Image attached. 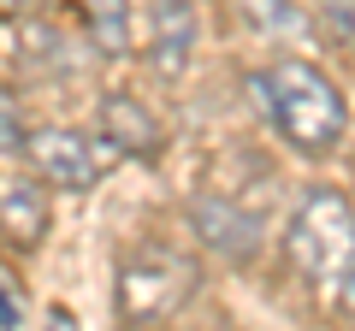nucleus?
Listing matches in <instances>:
<instances>
[{"label": "nucleus", "mask_w": 355, "mask_h": 331, "mask_svg": "<svg viewBox=\"0 0 355 331\" xmlns=\"http://www.w3.org/2000/svg\"><path fill=\"white\" fill-rule=\"evenodd\" d=\"M249 89L266 101V113H272V125H279V136L291 142L296 154H331L343 142V130H349V107H343L338 83H331L320 65L308 60H279L266 65L261 77H249Z\"/></svg>", "instance_id": "obj_1"}, {"label": "nucleus", "mask_w": 355, "mask_h": 331, "mask_svg": "<svg viewBox=\"0 0 355 331\" xmlns=\"http://www.w3.org/2000/svg\"><path fill=\"white\" fill-rule=\"evenodd\" d=\"M284 260L302 284L338 290L355 267V207L343 190H308L284 231Z\"/></svg>", "instance_id": "obj_2"}, {"label": "nucleus", "mask_w": 355, "mask_h": 331, "mask_svg": "<svg viewBox=\"0 0 355 331\" xmlns=\"http://www.w3.org/2000/svg\"><path fill=\"white\" fill-rule=\"evenodd\" d=\"M202 284V267L190 255H178L166 242H137L125 260H119V278H113V307H119V325L125 331H148L160 319H172L178 307L196 296Z\"/></svg>", "instance_id": "obj_3"}, {"label": "nucleus", "mask_w": 355, "mask_h": 331, "mask_svg": "<svg viewBox=\"0 0 355 331\" xmlns=\"http://www.w3.org/2000/svg\"><path fill=\"white\" fill-rule=\"evenodd\" d=\"M113 160H125V154L101 148V142H89L83 130H65V125H48V130L30 136V166H36V178L53 184V190H71V195L95 190Z\"/></svg>", "instance_id": "obj_4"}, {"label": "nucleus", "mask_w": 355, "mask_h": 331, "mask_svg": "<svg viewBox=\"0 0 355 331\" xmlns=\"http://www.w3.org/2000/svg\"><path fill=\"white\" fill-rule=\"evenodd\" d=\"M184 213H190L196 237H202L214 255H225V260H249L254 249H261V213L243 207V202H231V195H219V190L190 195Z\"/></svg>", "instance_id": "obj_5"}, {"label": "nucleus", "mask_w": 355, "mask_h": 331, "mask_svg": "<svg viewBox=\"0 0 355 331\" xmlns=\"http://www.w3.org/2000/svg\"><path fill=\"white\" fill-rule=\"evenodd\" d=\"M101 136H107V148H119V154H130V160H160L166 154V130H160V118L148 113V107L137 101V95H101Z\"/></svg>", "instance_id": "obj_6"}, {"label": "nucleus", "mask_w": 355, "mask_h": 331, "mask_svg": "<svg viewBox=\"0 0 355 331\" xmlns=\"http://www.w3.org/2000/svg\"><path fill=\"white\" fill-rule=\"evenodd\" d=\"M196 48V6L190 0H154V42H148V65L154 77H184Z\"/></svg>", "instance_id": "obj_7"}, {"label": "nucleus", "mask_w": 355, "mask_h": 331, "mask_svg": "<svg viewBox=\"0 0 355 331\" xmlns=\"http://www.w3.org/2000/svg\"><path fill=\"white\" fill-rule=\"evenodd\" d=\"M0 219H6V242L30 249V242H42V231H48V202H42V190L30 178H6V190H0Z\"/></svg>", "instance_id": "obj_8"}, {"label": "nucleus", "mask_w": 355, "mask_h": 331, "mask_svg": "<svg viewBox=\"0 0 355 331\" xmlns=\"http://www.w3.org/2000/svg\"><path fill=\"white\" fill-rule=\"evenodd\" d=\"M89 36H95V53L125 60L130 53V0H89Z\"/></svg>", "instance_id": "obj_9"}, {"label": "nucleus", "mask_w": 355, "mask_h": 331, "mask_svg": "<svg viewBox=\"0 0 355 331\" xmlns=\"http://www.w3.org/2000/svg\"><path fill=\"white\" fill-rule=\"evenodd\" d=\"M243 12V24L249 30H261V36H302L308 30V18L296 12L291 0H231Z\"/></svg>", "instance_id": "obj_10"}, {"label": "nucleus", "mask_w": 355, "mask_h": 331, "mask_svg": "<svg viewBox=\"0 0 355 331\" xmlns=\"http://www.w3.org/2000/svg\"><path fill=\"white\" fill-rule=\"evenodd\" d=\"M314 30L331 48H355V0H314Z\"/></svg>", "instance_id": "obj_11"}, {"label": "nucleus", "mask_w": 355, "mask_h": 331, "mask_svg": "<svg viewBox=\"0 0 355 331\" xmlns=\"http://www.w3.org/2000/svg\"><path fill=\"white\" fill-rule=\"evenodd\" d=\"M0 296H6V331H18V325H24V296H18V278H12V272L0 278Z\"/></svg>", "instance_id": "obj_12"}, {"label": "nucleus", "mask_w": 355, "mask_h": 331, "mask_svg": "<svg viewBox=\"0 0 355 331\" xmlns=\"http://www.w3.org/2000/svg\"><path fill=\"white\" fill-rule=\"evenodd\" d=\"M338 319H343V325L355 331V267H349V278L338 284Z\"/></svg>", "instance_id": "obj_13"}, {"label": "nucleus", "mask_w": 355, "mask_h": 331, "mask_svg": "<svg viewBox=\"0 0 355 331\" xmlns=\"http://www.w3.org/2000/svg\"><path fill=\"white\" fill-rule=\"evenodd\" d=\"M18 148H30V142L18 136V95H6V154H18Z\"/></svg>", "instance_id": "obj_14"}, {"label": "nucleus", "mask_w": 355, "mask_h": 331, "mask_svg": "<svg viewBox=\"0 0 355 331\" xmlns=\"http://www.w3.org/2000/svg\"><path fill=\"white\" fill-rule=\"evenodd\" d=\"M48 331H77V319L65 314V307H53V314H48Z\"/></svg>", "instance_id": "obj_15"}]
</instances>
